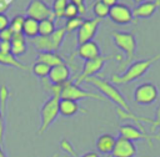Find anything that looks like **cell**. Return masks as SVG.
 Returning a JSON list of instances; mask_svg holds the SVG:
<instances>
[{
	"mask_svg": "<svg viewBox=\"0 0 160 157\" xmlns=\"http://www.w3.org/2000/svg\"><path fill=\"white\" fill-rule=\"evenodd\" d=\"M10 6V1L9 0H0V14L5 12V10H8Z\"/></svg>",
	"mask_w": 160,
	"mask_h": 157,
	"instance_id": "cell-40",
	"label": "cell"
},
{
	"mask_svg": "<svg viewBox=\"0 0 160 157\" xmlns=\"http://www.w3.org/2000/svg\"><path fill=\"white\" fill-rule=\"evenodd\" d=\"M119 133H120L121 137L128 138V140H130L132 142L138 141V140H145L150 147H152V137H155V138H158L160 141V136H149L145 131H141L140 128H138L136 126L130 125V123L120 126L119 127Z\"/></svg>",
	"mask_w": 160,
	"mask_h": 157,
	"instance_id": "cell-10",
	"label": "cell"
},
{
	"mask_svg": "<svg viewBox=\"0 0 160 157\" xmlns=\"http://www.w3.org/2000/svg\"><path fill=\"white\" fill-rule=\"evenodd\" d=\"M160 60V54L145 59V60H140V61H135L132 64L129 65V67L126 69V71H124L121 75H112L110 82L114 85H126L130 83L138 78H140L154 64H156Z\"/></svg>",
	"mask_w": 160,
	"mask_h": 157,
	"instance_id": "cell-1",
	"label": "cell"
},
{
	"mask_svg": "<svg viewBox=\"0 0 160 157\" xmlns=\"http://www.w3.org/2000/svg\"><path fill=\"white\" fill-rule=\"evenodd\" d=\"M109 17L111 19V21H114L115 24L119 25H124V24H129L131 22L132 19V12L131 9L125 5V4H120L118 2L116 5L111 6L109 10Z\"/></svg>",
	"mask_w": 160,
	"mask_h": 157,
	"instance_id": "cell-11",
	"label": "cell"
},
{
	"mask_svg": "<svg viewBox=\"0 0 160 157\" xmlns=\"http://www.w3.org/2000/svg\"><path fill=\"white\" fill-rule=\"evenodd\" d=\"M4 133H5V117L0 111V146H2L4 142Z\"/></svg>",
	"mask_w": 160,
	"mask_h": 157,
	"instance_id": "cell-35",
	"label": "cell"
},
{
	"mask_svg": "<svg viewBox=\"0 0 160 157\" xmlns=\"http://www.w3.org/2000/svg\"><path fill=\"white\" fill-rule=\"evenodd\" d=\"M22 34L25 37H29V39L36 37L39 35V21L26 16L22 25Z\"/></svg>",
	"mask_w": 160,
	"mask_h": 157,
	"instance_id": "cell-22",
	"label": "cell"
},
{
	"mask_svg": "<svg viewBox=\"0 0 160 157\" xmlns=\"http://www.w3.org/2000/svg\"><path fill=\"white\" fill-rule=\"evenodd\" d=\"M10 44H11V54L15 57L21 56L26 52V41H25V36L22 32L14 34Z\"/></svg>",
	"mask_w": 160,
	"mask_h": 157,
	"instance_id": "cell-20",
	"label": "cell"
},
{
	"mask_svg": "<svg viewBox=\"0 0 160 157\" xmlns=\"http://www.w3.org/2000/svg\"><path fill=\"white\" fill-rule=\"evenodd\" d=\"M71 4H74L78 10H79V15H84L86 12V6H85V0H69Z\"/></svg>",
	"mask_w": 160,
	"mask_h": 157,
	"instance_id": "cell-34",
	"label": "cell"
},
{
	"mask_svg": "<svg viewBox=\"0 0 160 157\" xmlns=\"http://www.w3.org/2000/svg\"><path fill=\"white\" fill-rule=\"evenodd\" d=\"M0 157H6V155H5V152H4V150H2L1 146H0Z\"/></svg>",
	"mask_w": 160,
	"mask_h": 157,
	"instance_id": "cell-42",
	"label": "cell"
},
{
	"mask_svg": "<svg viewBox=\"0 0 160 157\" xmlns=\"http://www.w3.org/2000/svg\"><path fill=\"white\" fill-rule=\"evenodd\" d=\"M84 82L86 83H91L94 87H96L101 95L105 97V98H109L110 101H112L119 108L126 111V112H131L130 110V106L128 103V101L125 100V97L122 96V93L119 91V88L111 83L110 81H106L105 78L102 77H99V76H91L89 78H86Z\"/></svg>",
	"mask_w": 160,
	"mask_h": 157,
	"instance_id": "cell-2",
	"label": "cell"
},
{
	"mask_svg": "<svg viewBox=\"0 0 160 157\" xmlns=\"http://www.w3.org/2000/svg\"><path fill=\"white\" fill-rule=\"evenodd\" d=\"M104 157H114V156H112V155H111V153H110V155H105V156H104Z\"/></svg>",
	"mask_w": 160,
	"mask_h": 157,
	"instance_id": "cell-44",
	"label": "cell"
},
{
	"mask_svg": "<svg viewBox=\"0 0 160 157\" xmlns=\"http://www.w3.org/2000/svg\"><path fill=\"white\" fill-rule=\"evenodd\" d=\"M60 148L65 152V155H68V156H70V157H78V156H79V155L76 153L74 146L71 145V142H70L69 140H66V138H62V140L60 141Z\"/></svg>",
	"mask_w": 160,
	"mask_h": 157,
	"instance_id": "cell-31",
	"label": "cell"
},
{
	"mask_svg": "<svg viewBox=\"0 0 160 157\" xmlns=\"http://www.w3.org/2000/svg\"><path fill=\"white\" fill-rule=\"evenodd\" d=\"M136 152H138V148L132 141L119 136L116 138L111 155L114 157H135Z\"/></svg>",
	"mask_w": 160,
	"mask_h": 157,
	"instance_id": "cell-12",
	"label": "cell"
},
{
	"mask_svg": "<svg viewBox=\"0 0 160 157\" xmlns=\"http://www.w3.org/2000/svg\"><path fill=\"white\" fill-rule=\"evenodd\" d=\"M36 61L39 62H42L45 65H48L49 67H54V66H58V65H61L64 64V60L62 57L54 52V51H45V52H38V56H36Z\"/></svg>",
	"mask_w": 160,
	"mask_h": 157,
	"instance_id": "cell-18",
	"label": "cell"
},
{
	"mask_svg": "<svg viewBox=\"0 0 160 157\" xmlns=\"http://www.w3.org/2000/svg\"><path fill=\"white\" fill-rule=\"evenodd\" d=\"M114 57V55H108V56H98L95 59H91V60H86L82 65V70L79 75H76L75 77H72L74 82L76 85H80L81 82H84L86 78L91 77V76H95L105 65L106 61L111 60Z\"/></svg>",
	"mask_w": 160,
	"mask_h": 157,
	"instance_id": "cell-6",
	"label": "cell"
},
{
	"mask_svg": "<svg viewBox=\"0 0 160 157\" xmlns=\"http://www.w3.org/2000/svg\"><path fill=\"white\" fill-rule=\"evenodd\" d=\"M42 1H45V2L48 4V2H49V1H51V0H42Z\"/></svg>",
	"mask_w": 160,
	"mask_h": 157,
	"instance_id": "cell-45",
	"label": "cell"
},
{
	"mask_svg": "<svg viewBox=\"0 0 160 157\" xmlns=\"http://www.w3.org/2000/svg\"><path fill=\"white\" fill-rule=\"evenodd\" d=\"M31 42L34 44L35 49L39 52H45V51H54L55 52L50 35L49 36H40V35H38L36 37L31 39Z\"/></svg>",
	"mask_w": 160,
	"mask_h": 157,
	"instance_id": "cell-21",
	"label": "cell"
},
{
	"mask_svg": "<svg viewBox=\"0 0 160 157\" xmlns=\"http://www.w3.org/2000/svg\"><path fill=\"white\" fill-rule=\"evenodd\" d=\"M24 21H25V16H22V15H16V16H14V17L10 20L9 27L12 30L14 34L22 32V25H24Z\"/></svg>",
	"mask_w": 160,
	"mask_h": 157,
	"instance_id": "cell-28",
	"label": "cell"
},
{
	"mask_svg": "<svg viewBox=\"0 0 160 157\" xmlns=\"http://www.w3.org/2000/svg\"><path fill=\"white\" fill-rule=\"evenodd\" d=\"M158 87L151 82L139 85L134 90V101L139 105H151L158 100Z\"/></svg>",
	"mask_w": 160,
	"mask_h": 157,
	"instance_id": "cell-8",
	"label": "cell"
},
{
	"mask_svg": "<svg viewBox=\"0 0 160 157\" xmlns=\"http://www.w3.org/2000/svg\"><path fill=\"white\" fill-rule=\"evenodd\" d=\"M70 77V69L68 67V65L64 62L61 65L54 66L50 69V72L48 75V80L50 83L52 85H61L65 83L66 81H69Z\"/></svg>",
	"mask_w": 160,
	"mask_h": 157,
	"instance_id": "cell-14",
	"label": "cell"
},
{
	"mask_svg": "<svg viewBox=\"0 0 160 157\" xmlns=\"http://www.w3.org/2000/svg\"><path fill=\"white\" fill-rule=\"evenodd\" d=\"M84 22V19L81 17V16H75V17H71V19H68V21H66V24H65V26H64V29L66 30V32H70V31H75V30H78L80 26H81V24Z\"/></svg>",
	"mask_w": 160,
	"mask_h": 157,
	"instance_id": "cell-29",
	"label": "cell"
},
{
	"mask_svg": "<svg viewBox=\"0 0 160 157\" xmlns=\"http://www.w3.org/2000/svg\"><path fill=\"white\" fill-rule=\"evenodd\" d=\"M26 16L31 17L36 21H41L45 19H50L55 21V15L51 7L42 0H31L25 10Z\"/></svg>",
	"mask_w": 160,
	"mask_h": 157,
	"instance_id": "cell-7",
	"label": "cell"
},
{
	"mask_svg": "<svg viewBox=\"0 0 160 157\" xmlns=\"http://www.w3.org/2000/svg\"><path fill=\"white\" fill-rule=\"evenodd\" d=\"M111 36H112V40H114L115 45L118 46V49H120L125 55V59L121 61L120 66H122V67L128 66L135 56V51H136V39H135V36L131 32L118 31V30L112 31Z\"/></svg>",
	"mask_w": 160,
	"mask_h": 157,
	"instance_id": "cell-3",
	"label": "cell"
},
{
	"mask_svg": "<svg viewBox=\"0 0 160 157\" xmlns=\"http://www.w3.org/2000/svg\"><path fill=\"white\" fill-rule=\"evenodd\" d=\"M135 4H140V2H144V1H146V0H132Z\"/></svg>",
	"mask_w": 160,
	"mask_h": 157,
	"instance_id": "cell-43",
	"label": "cell"
},
{
	"mask_svg": "<svg viewBox=\"0 0 160 157\" xmlns=\"http://www.w3.org/2000/svg\"><path fill=\"white\" fill-rule=\"evenodd\" d=\"M9 24H10L9 17L6 16L5 12H1V14H0V31L4 30V29H6V27L9 26Z\"/></svg>",
	"mask_w": 160,
	"mask_h": 157,
	"instance_id": "cell-36",
	"label": "cell"
},
{
	"mask_svg": "<svg viewBox=\"0 0 160 157\" xmlns=\"http://www.w3.org/2000/svg\"><path fill=\"white\" fill-rule=\"evenodd\" d=\"M0 41H1V40H0Z\"/></svg>",
	"mask_w": 160,
	"mask_h": 157,
	"instance_id": "cell-46",
	"label": "cell"
},
{
	"mask_svg": "<svg viewBox=\"0 0 160 157\" xmlns=\"http://www.w3.org/2000/svg\"><path fill=\"white\" fill-rule=\"evenodd\" d=\"M59 101H60V97L59 96H55V95H51L50 98H48L42 107H41V111H40V116H41V123H40V127L38 130V135H42L49 127L50 125L58 118V116L60 115L59 113Z\"/></svg>",
	"mask_w": 160,
	"mask_h": 157,
	"instance_id": "cell-5",
	"label": "cell"
},
{
	"mask_svg": "<svg viewBox=\"0 0 160 157\" xmlns=\"http://www.w3.org/2000/svg\"><path fill=\"white\" fill-rule=\"evenodd\" d=\"M69 0H54L52 1V6H51V10L55 15V19H61L64 17V11H65V7L68 5Z\"/></svg>",
	"mask_w": 160,
	"mask_h": 157,
	"instance_id": "cell-27",
	"label": "cell"
},
{
	"mask_svg": "<svg viewBox=\"0 0 160 157\" xmlns=\"http://www.w3.org/2000/svg\"><path fill=\"white\" fill-rule=\"evenodd\" d=\"M50 69H51V67H49L48 65H45V64H42V62H39V61H35V64L31 66L32 74H34L35 76H38L39 78H41V80L48 77V75H49V72H50Z\"/></svg>",
	"mask_w": 160,
	"mask_h": 157,
	"instance_id": "cell-25",
	"label": "cell"
},
{
	"mask_svg": "<svg viewBox=\"0 0 160 157\" xmlns=\"http://www.w3.org/2000/svg\"><path fill=\"white\" fill-rule=\"evenodd\" d=\"M55 31V21L50 19H45L39 21V35L49 36Z\"/></svg>",
	"mask_w": 160,
	"mask_h": 157,
	"instance_id": "cell-23",
	"label": "cell"
},
{
	"mask_svg": "<svg viewBox=\"0 0 160 157\" xmlns=\"http://www.w3.org/2000/svg\"><path fill=\"white\" fill-rule=\"evenodd\" d=\"M0 51L1 52H11L10 41H0Z\"/></svg>",
	"mask_w": 160,
	"mask_h": 157,
	"instance_id": "cell-39",
	"label": "cell"
},
{
	"mask_svg": "<svg viewBox=\"0 0 160 157\" xmlns=\"http://www.w3.org/2000/svg\"><path fill=\"white\" fill-rule=\"evenodd\" d=\"M9 88L8 86L5 85H1L0 86V111L2 113V116L5 117V113H6V102H8V98H9Z\"/></svg>",
	"mask_w": 160,
	"mask_h": 157,
	"instance_id": "cell-30",
	"label": "cell"
},
{
	"mask_svg": "<svg viewBox=\"0 0 160 157\" xmlns=\"http://www.w3.org/2000/svg\"><path fill=\"white\" fill-rule=\"evenodd\" d=\"M65 35H66V30L64 27H59V29H55V31L50 35L51 37V41H52V46H54V50H59L64 39H65Z\"/></svg>",
	"mask_w": 160,
	"mask_h": 157,
	"instance_id": "cell-24",
	"label": "cell"
},
{
	"mask_svg": "<svg viewBox=\"0 0 160 157\" xmlns=\"http://www.w3.org/2000/svg\"><path fill=\"white\" fill-rule=\"evenodd\" d=\"M60 98L72 100V101H76V102L79 100H85V98H92V100H100V101H105L106 100L104 96H101L99 93H95V92H91V91L81 88L79 85H76L74 82L72 78H70L69 81L62 83Z\"/></svg>",
	"mask_w": 160,
	"mask_h": 157,
	"instance_id": "cell-4",
	"label": "cell"
},
{
	"mask_svg": "<svg viewBox=\"0 0 160 157\" xmlns=\"http://www.w3.org/2000/svg\"><path fill=\"white\" fill-rule=\"evenodd\" d=\"M115 142H116V137L112 136L111 133H102L100 135L96 141H95V147L98 150V153L99 155H110L114 150V146H115Z\"/></svg>",
	"mask_w": 160,
	"mask_h": 157,
	"instance_id": "cell-16",
	"label": "cell"
},
{
	"mask_svg": "<svg viewBox=\"0 0 160 157\" xmlns=\"http://www.w3.org/2000/svg\"><path fill=\"white\" fill-rule=\"evenodd\" d=\"M102 4H105L108 7H111V6H114V5H116L118 4V0H100Z\"/></svg>",
	"mask_w": 160,
	"mask_h": 157,
	"instance_id": "cell-41",
	"label": "cell"
},
{
	"mask_svg": "<svg viewBox=\"0 0 160 157\" xmlns=\"http://www.w3.org/2000/svg\"><path fill=\"white\" fill-rule=\"evenodd\" d=\"M76 55L82 59V60H91V59H95L98 56L101 55L100 52V47L99 45L95 42V41H88V42H84L81 45H78V49H76Z\"/></svg>",
	"mask_w": 160,
	"mask_h": 157,
	"instance_id": "cell-15",
	"label": "cell"
},
{
	"mask_svg": "<svg viewBox=\"0 0 160 157\" xmlns=\"http://www.w3.org/2000/svg\"><path fill=\"white\" fill-rule=\"evenodd\" d=\"M54 157H70V156H68V155H54ZM78 157H101V156L95 151H90V152H86V153H84L81 156H78Z\"/></svg>",
	"mask_w": 160,
	"mask_h": 157,
	"instance_id": "cell-38",
	"label": "cell"
},
{
	"mask_svg": "<svg viewBox=\"0 0 160 157\" xmlns=\"http://www.w3.org/2000/svg\"><path fill=\"white\" fill-rule=\"evenodd\" d=\"M12 36H14V32L9 26L0 31V40L1 41H11Z\"/></svg>",
	"mask_w": 160,
	"mask_h": 157,
	"instance_id": "cell-33",
	"label": "cell"
},
{
	"mask_svg": "<svg viewBox=\"0 0 160 157\" xmlns=\"http://www.w3.org/2000/svg\"><path fill=\"white\" fill-rule=\"evenodd\" d=\"M160 6V0H146L138 4L132 10V19H144L150 17Z\"/></svg>",
	"mask_w": 160,
	"mask_h": 157,
	"instance_id": "cell-13",
	"label": "cell"
},
{
	"mask_svg": "<svg viewBox=\"0 0 160 157\" xmlns=\"http://www.w3.org/2000/svg\"><path fill=\"white\" fill-rule=\"evenodd\" d=\"M109 10L110 7H108L105 4H102L100 0H96L94 4H92V11L95 14V16L98 19H104L106 16H109Z\"/></svg>",
	"mask_w": 160,
	"mask_h": 157,
	"instance_id": "cell-26",
	"label": "cell"
},
{
	"mask_svg": "<svg viewBox=\"0 0 160 157\" xmlns=\"http://www.w3.org/2000/svg\"><path fill=\"white\" fill-rule=\"evenodd\" d=\"M159 126H160V105L155 110V120H154V123L151 127V132H154L156 130V127H159Z\"/></svg>",
	"mask_w": 160,
	"mask_h": 157,
	"instance_id": "cell-37",
	"label": "cell"
},
{
	"mask_svg": "<svg viewBox=\"0 0 160 157\" xmlns=\"http://www.w3.org/2000/svg\"><path fill=\"white\" fill-rule=\"evenodd\" d=\"M0 65L15 67V69H19V70H22V71H29V70H31L30 66H28V65L20 62L11 52H1V51H0Z\"/></svg>",
	"mask_w": 160,
	"mask_h": 157,
	"instance_id": "cell-19",
	"label": "cell"
},
{
	"mask_svg": "<svg viewBox=\"0 0 160 157\" xmlns=\"http://www.w3.org/2000/svg\"><path fill=\"white\" fill-rule=\"evenodd\" d=\"M79 111L81 112H88L86 110H82L76 101L72 100H66V98H60L59 101V113L62 115L64 117H72L75 116Z\"/></svg>",
	"mask_w": 160,
	"mask_h": 157,
	"instance_id": "cell-17",
	"label": "cell"
},
{
	"mask_svg": "<svg viewBox=\"0 0 160 157\" xmlns=\"http://www.w3.org/2000/svg\"><path fill=\"white\" fill-rule=\"evenodd\" d=\"M100 19L94 17V19H86L84 20V22L81 24V26L76 30V40H78V45H81L84 42L91 41L92 37L95 36L99 24H100Z\"/></svg>",
	"mask_w": 160,
	"mask_h": 157,
	"instance_id": "cell-9",
	"label": "cell"
},
{
	"mask_svg": "<svg viewBox=\"0 0 160 157\" xmlns=\"http://www.w3.org/2000/svg\"><path fill=\"white\" fill-rule=\"evenodd\" d=\"M78 15H79L78 7H76L74 4H71V2L69 1L68 5H66V7H65V11H64V17L71 19V17H75V16H78Z\"/></svg>",
	"mask_w": 160,
	"mask_h": 157,
	"instance_id": "cell-32",
	"label": "cell"
}]
</instances>
